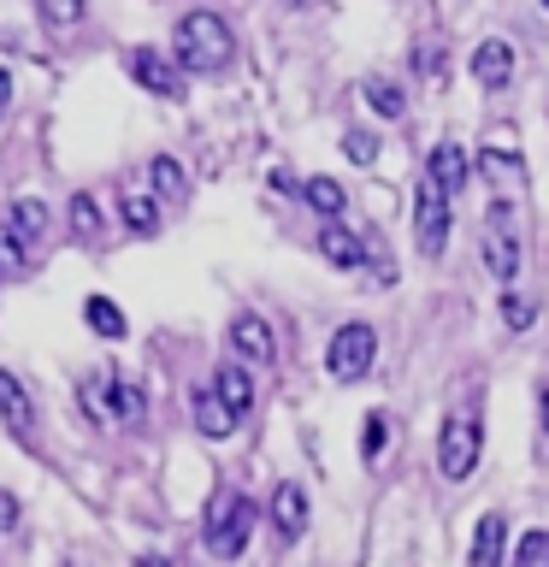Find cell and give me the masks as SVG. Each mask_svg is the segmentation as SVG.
Here are the masks:
<instances>
[{
    "mask_svg": "<svg viewBox=\"0 0 549 567\" xmlns=\"http://www.w3.org/2000/svg\"><path fill=\"white\" fill-rule=\"evenodd\" d=\"M467 172H473V166H467V148H460V142H437L432 159H425V177H432V184L449 195V202L467 189Z\"/></svg>",
    "mask_w": 549,
    "mask_h": 567,
    "instance_id": "5bb4252c",
    "label": "cell"
},
{
    "mask_svg": "<svg viewBox=\"0 0 549 567\" xmlns=\"http://www.w3.org/2000/svg\"><path fill=\"white\" fill-rule=\"evenodd\" d=\"M485 266H490V278L503 284V290L520 278V237H514L508 202H490V213H485Z\"/></svg>",
    "mask_w": 549,
    "mask_h": 567,
    "instance_id": "52a82bcc",
    "label": "cell"
},
{
    "mask_svg": "<svg viewBox=\"0 0 549 567\" xmlns=\"http://www.w3.org/2000/svg\"><path fill=\"white\" fill-rule=\"evenodd\" d=\"M496 313H503V326H508V331H526L538 308H531V296H520V290H503V301H496Z\"/></svg>",
    "mask_w": 549,
    "mask_h": 567,
    "instance_id": "4316f807",
    "label": "cell"
},
{
    "mask_svg": "<svg viewBox=\"0 0 549 567\" xmlns=\"http://www.w3.org/2000/svg\"><path fill=\"white\" fill-rule=\"evenodd\" d=\"M65 219H71V237L77 243H101V230H106V213H101L95 195H71Z\"/></svg>",
    "mask_w": 549,
    "mask_h": 567,
    "instance_id": "44dd1931",
    "label": "cell"
},
{
    "mask_svg": "<svg viewBox=\"0 0 549 567\" xmlns=\"http://www.w3.org/2000/svg\"><path fill=\"white\" fill-rule=\"evenodd\" d=\"M213 396H219L230 408V420H248L255 414V367H242V361H225L219 372H213Z\"/></svg>",
    "mask_w": 549,
    "mask_h": 567,
    "instance_id": "30bf717a",
    "label": "cell"
},
{
    "mask_svg": "<svg viewBox=\"0 0 549 567\" xmlns=\"http://www.w3.org/2000/svg\"><path fill=\"white\" fill-rule=\"evenodd\" d=\"M538 425H543V437H549V372H543V384H538Z\"/></svg>",
    "mask_w": 549,
    "mask_h": 567,
    "instance_id": "d6a6232c",
    "label": "cell"
},
{
    "mask_svg": "<svg viewBox=\"0 0 549 567\" xmlns=\"http://www.w3.org/2000/svg\"><path fill=\"white\" fill-rule=\"evenodd\" d=\"M189 414H195V432H201V437H213V443L237 432V420H230V408H225L219 396H213V384H207V390H195V396H189Z\"/></svg>",
    "mask_w": 549,
    "mask_h": 567,
    "instance_id": "e0dca14e",
    "label": "cell"
},
{
    "mask_svg": "<svg viewBox=\"0 0 549 567\" xmlns=\"http://www.w3.org/2000/svg\"><path fill=\"white\" fill-rule=\"evenodd\" d=\"M124 71L148 89V95H159V101H184V78L189 71L172 60L166 48H124Z\"/></svg>",
    "mask_w": 549,
    "mask_h": 567,
    "instance_id": "8992f818",
    "label": "cell"
},
{
    "mask_svg": "<svg viewBox=\"0 0 549 567\" xmlns=\"http://www.w3.org/2000/svg\"><path fill=\"white\" fill-rule=\"evenodd\" d=\"M148 184H154L159 202H184V195H189V177H184V166H177L172 154H159L148 166Z\"/></svg>",
    "mask_w": 549,
    "mask_h": 567,
    "instance_id": "d4e9b609",
    "label": "cell"
},
{
    "mask_svg": "<svg viewBox=\"0 0 549 567\" xmlns=\"http://www.w3.org/2000/svg\"><path fill=\"white\" fill-rule=\"evenodd\" d=\"M478 177H485L490 189H503V195L526 189V159H520V148H503V142H490V148L478 154Z\"/></svg>",
    "mask_w": 549,
    "mask_h": 567,
    "instance_id": "4fadbf2b",
    "label": "cell"
},
{
    "mask_svg": "<svg viewBox=\"0 0 549 567\" xmlns=\"http://www.w3.org/2000/svg\"><path fill=\"white\" fill-rule=\"evenodd\" d=\"M101 390H106V414L124 420V425L142 420V408H148V396H142V384H136V379H124V372H106Z\"/></svg>",
    "mask_w": 549,
    "mask_h": 567,
    "instance_id": "d6986e66",
    "label": "cell"
},
{
    "mask_svg": "<svg viewBox=\"0 0 549 567\" xmlns=\"http://www.w3.org/2000/svg\"><path fill=\"white\" fill-rule=\"evenodd\" d=\"M230 53H237V35L219 12H184L172 30V60L195 71V78H207V71H225Z\"/></svg>",
    "mask_w": 549,
    "mask_h": 567,
    "instance_id": "6da1fadb",
    "label": "cell"
},
{
    "mask_svg": "<svg viewBox=\"0 0 549 567\" xmlns=\"http://www.w3.org/2000/svg\"><path fill=\"white\" fill-rule=\"evenodd\" d=\"M503 544H508V520L503 514H478L473 526V567H503Z\"/></svg>",
    "mask_w": 549,
    "mask_h": 567,
    "instance_id": "ac0fdd59",
    "label": "cell"
},
{
    "mask_svg": "<svg viewBox=\"0 0 549 567\" xmlns=\"http://www.w3.org/2000/svg\"><path fill=\"white\" fill-rule=\"evenodd\" d=\"M266 520H272V532L283 544H296L301 532H308V491L296 485V478H283V485L272 491V508H266Z\"/></svg>",
    "mask_w": 549,
    "mask_h": 567,
    "instance_id": "8fae6325",
    "label": "cell"
},
{
    "mask_svg": "<svg viewBox=\"0 0 549 567\" xmlns=\"http://www.w3.org/2000/svg\"><path fill=\"white\" fill-rule=\"evenodd\" d=\"M538 7H543V12H549V0H538Z\"/></svg>",
    "mask_w": 549,
    "mask_h": 567,
    "instance_id": "8d00e7d4",
    "label": "cell"
},
{
    "mask_svg": "<svg viewBox=\"0 0 549 567\" xmlns=\"http://www.w3.org/2000/svg\"><path fill=\"white\" fill-rule=\"evenodd\" d=\"M514 567H549V526L526 532L520 549H514Z\"/></svg>",
    "mask_w": 549,
    "mask_h": 567,
    "instance_id": "83f0119b",
    "label": "cell"
},
{
    "mask_svg": "<svg viewBox=\"0 0 549 567\" xmlns=\"http://www.w3.org/2000/svg\"><path fill=\"white\" fill-rule=\"evenodd\" d=\"M301 202H308L313 213H325V219H343L349 189L336 184V177H308V184H301Z\"/></svg>",
    "mask_w": 549,
    "mask_h": 567,
    "instance_id": "7402d4cb",
    "label": "cell"
},
{
    "mask_svg": "<svg viewBox=\"0 0 549 567\" xmlns=\"http://www.w3.org/2000/svg\"><path fill=\"white\" fill-rule=\"evenodd\" d=\"M48 207L42 202H30V195H24V202H12V213H7V248H0V260H18V255H30V248L35 243H42L48 237Z\"/></svg>",
    "mask_w": 549,
    "mask_h": 567,
    "instance_id": "9c48e42d",
    "label": "cell"
},
{
    "mask_svg": "<svg viewBox=\"0 0 549 567\" xmlns=\"http://www.w3.org/2000/svg\"><path fill=\"white\" fill-rule=\"evenodd\" d=\"M319 255L349 272V266L366 260V237H361V230H349V225H336V219H325V230H319Z\"/></svg>",
    "mask_w": 549,
    "mask_h": 567,
    "instance_id": "2e32d148",
    "label": "cell"
},
{
    "mask_svg": "<svg viewBox=\"0 0 549 567\" xmlns=\"http://www.w3.org/2000/svg\"><path fill=\"white\" fill-rule=\"evenodd\" d=\"M136 567H172V561H166V556H142Z\"/></svg>",
    "mask_w": 549,
    "mask_h": 567,
    "instance_id": "e575fe53",
    "label": "cell"
},
{
    "mask_svg": "<svg viewBox=\"0 0 549 567\" xmlns=\"http://www.w3.org/2000/svg\"><path fill=\"white\" fill-rule=\"evenodd\" d=\"M7 101H12V78H7V65H0V113H7Z\"/></svg>",
    "mask_w": 549,
    "mask_h": 567,
    "instance_id": "836d02e7",
    "label": "cell"
},
{
    "mask_svg": "<svg viewBox=\"0 0 549 567\" xmlns=\"http://www.w3.org/2000/svg\"><path fill=\"white\" fill-rule=\"evenodd\" d=\"M12 526H18V496L0 491V532H12Z\"/></svg>",
    "mask_w": 549,
    "mask_h": 567,
    "instance_id": "4dcf8cb0",
    "label": "cell"
},
{
    "mask_svg": "<svg viewBox=\"0 0 549 567\" xmlns=\"http://www.w3.org/2000/svg\"><path fill=\"white\" fill-rule=\"evenodd\" d=\"M0 420H7L12 437L30 443V432H35V402H30L24 379H18V372H7V367H0Z\"/></svg>",
    "mask_w": 549,
    "mask_h": 567,
    "instance_id": "7c38bea8",
    "label": "cell"
},
{
    "mask_svg": "<svg viewBox=\"0 0 549 567\" xmlns=\"http://www.w3.org/2000/svg\"><path fill=\"white\" fill-rule=\"evenodd\" d=\"M283 7H308V0H283Z\"/></svg>",
    "mask_w": 549,
    "mask_h": 567,
    "instance_id": "d590c367",
    "label": "cell"
},
{
    "mask_svg": "<svg viewBox=\"0 0 549 567\" xmlns=\"http://www.w3.org/2000/svg\"><path fill=\"white\" fill-rule=\"evenodd\" d=\"M225 337H230V354H237L242 367H272L278 361V337H272V326H266L260 313H237Z\"/></svg>",
    "mask_w": 549,
    "mask_h": 567,
    "instance_id": "ba28073f",
    "label": "cell"
},
{
    "mask_svg": "<svg viewBox=\"0 0 549 567\" xmlns=\"http://www.w3.org/2000/svg\"><path fill=\"white\" fill-rule=\"evenodd\" d=\"M390 443V420L384 414H366V432H361V455L366 461H379V450Z\"/></svg>",
    "mask_w": 549,
    "mask_h": 567,
    "instance_id": "f546056e",
    "label": "cell"
},
{
    "mask_svg": "<svg viewBox=\"0 0 549 567\" xmlns=\"http://www.w3.org/2000/svg\"><path fill=\"white\" fill-rule=\"evenodd\" d=\"M89 18V0H42V24L48 30H77Z\"/></svg>",
    "mask_w": 549,
    "mask_h": 567,
    "instance_id": "484cf974",
    "label": "cell"
},
{
    "mask_svg": "<svg viewBox=\"0 0 549 567\" xmlns=\"http://www.w3.org/2000/svg\"><path fill=\"white\" fill-rule=\"evenodd\" d=\"M372 361H379V331L366 326V319H349V326L331 331V349H325V372L336 384H354L366 379Z\"/></svg>",
    "mask_w": 549,
    "mask_h": 567,
    "instance_id": "277c9868",
    "label": "cell"
},
{
    "mask_svg": "<svg viewBox=\"0 0 549 567\" xmlns=\"http://www.w3.org/2000/svg\"><path fill=\"white\" fill-rule=\"evenodd\" d=\"M118 213H124V230H131V237H154V230H159V202H154V195H142V189H124Z\"/></svg>",
    "mask_w": 549,
    "mask_h": 567,
    "instance_id": "ffe728a7",
    "label": "cell"
},
{
    "mask_svg": "<svg viewBox=\"0 0 549 567\" xmlns=\"http://www.w3.org/2000/svg\"><path fill=\"white\" fill-rule=\"evenodd\" d=\"M361 95H366V106H372L379 118H407V95H402V89L390 83V78H366Z\"/></svg>",
    "mask_w": 549,
    "mask_h": 567,
    "instance_id": "cb8c5ba5",
    "label": "cell"
},
{
    "mask_svg": "<svg viewBox=\"0 0 549 567\" xmlns=\"http://www.w3.org/2000/svg\"><path fill=\"white\" fill-rule=\"evenodd\" d=\"M478 455H485V432H478L473 414H449L437 432V473L449 478V485H467L478 473Z\"/></svg>",
    "mask_w": 549,
    "mask_h": 567,
    "instance_id": "3957f363",
    "label": "cell"
},
{
    "mask_svg": "<svg viewBox=\"0 0 549 567\" xmlns=\"http://www.w3.org/2000/svg\"><path fill=\"white\" fill-rule=\"evenodd\" d=\"M343 154L354 159V166H372V159H379V136H372V131H349L343 136Z\"/></svg>",
    "mask_w": 549,
    "mask_h": 567,
    "instance_id": "f1b7e54d",
    "label": "cell"
},
{
    "mask_svg": "<svg viewBox=\"0 0 549 567\" xmlns=\"http://www.w3.org/2000/svg\"><path fill=\"white\" fill-rule=\"evenodd\" d=\"M473 78H478V89H508L514 83V48L508 42H478L473 48Z\"/></svg>",
    "mask_w": 549,
    "mask_h": 567,
    "instance_id": "9a60e30c",
    "label": "cell"
},
{
    "mask_svg": "<svg viewBox=\"0 0 549 567\" xmlns=\"http://www.w3.org/2000/svg\"><path fill=\"white\" fill-rule=\"evenodd\" d=\"M255 520H260V508L248 503L242 491H219L207 508V549L219 561H237L248 549V538H255Z\"/></svg>",
    "mask_w": 549,
    "mask_h": 567,
    "instance_id": "7a4b0ae2",
    "label": "cell"
},
{
    "mask_svg": "<svg viewBox=\"0 0 549 567\" xmlns=\"http://www.w3.org/2000/svg\"><path fill=\"white\" fill-rule=\"evenodd\" d=\"M449 225H455L449 195H443L432 177H419V189H414V243H419L425 260H437L443 248H449Z\"/></svg>",
    "mask_w": 549,
    "mask_h": 567,
    "instance_id": "5b68a950",
    "label": "cell"
},
{
    "mask_svg": "<svg viewBox=\"0 0 549 567\" xmlns=\"http://www.w3.org/2000/svg\"><path fill=\"white\" fill-rule=\"evenodd\" d=\"M83 319H89V331H95V337H106V343H118V337L131 331V326H124V308H118V301H106V296H89Z\"/></svg>",
    "mask_w": 549,
    "mask_h": 567,
    "instance_id": "603a6c76",
    "label": "cell"
},
{
    "mask_svg": "<svg viewBox=\"0 0 549 567\" xmlns=\"http://www.w3.org/2000/svg\"><path fill=\"white\" fill-rule=\"evenodd\" d=\"M419 71H425V78H443V53L437 48H419Z\"/></svg>",
    "mask_w": 549,
    "mask_h": 567,
    "instance_id": "1f68e13d",
    "label": "cell"
}]
</instances>
